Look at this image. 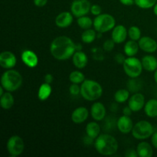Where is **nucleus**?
Wrapping results in <instances>:
<instances>
[{"label":"nucleus","mask_w":157,"mask_h":157,"mask_svg":"<svg viewBox=\"0 0 157 157\" xmlns=\"http://www.w3.org/2000/svg\"><path fill=\"white\" fill-rule=\"evenodd\" d=\"M8 153L11 157L20 156L25 150V142L21 136L14 135L9 138L6 144Z\"/></svg>","instance_id":"6e6552de"},{"label":"nucleus","mask_w":157,"mask_h":157,"mask_svg":"<svg viewBox=\"0 0 157 157\" xmlns=\"http://www.w3.org/2000/svg\"><path fill=\"white\" fill-rule=\"evenodd\" d=\"M153 145L146 141H141L136 147L138 157H152L153 155Z\"/></svg>","instance_id":"412c9836"},{"label":"nucleus","mask_w":157,"mask_h":157,"mask_svg":"<svg viewBox=\"0 0 157 157\" xmlns=\"http://www.w3.org/2000/svg\"><path fill=\"white\" fill-rule=\"evenodd\" d=\"M133 111L131 110V108H130L129 106L125 107L123 109V113H124V115H126V116L130 117L132 115V113H133Z\"/></svg>","instance_id":"c03bdc74"},{"label":"nucleus","mask_w":157,"mask_h":157,"mask_svg":"<svg viewBox=\"0 0 157 157\" xmlns=\"http://www.w3.org/2000/svg\"><path fill=\"white\" fill-rule=\"evenodd\" d=\"M77 24L81 29L86 30V29H91L94 25V20H92L91 18L88 16H81L78 18L77 19Z\"/></svg>","instance_id":"c756f323"},{"label":"nucleus","mask_w":157,"mask_h":157,"mask_svg":"<svg viewBox=\"0 0 157 157\" xmlns=\"http://www.w3.org/2000/svg\"><path fill=\"white\" fill-rule=\"evenodd\" d=\"M69 93L72 96H78L79 94H81V86L78 84L71 83L69 87Z\"/></svg>","instance_id":"f704fd0d"},{"label":"nucleus","mask_w":157,"mask_h":157,"mask_svg":"<svg viewBox=\"0 0 157 157\" xmlns=\"http://www.w3.org/2000/svg\"><path fill=\"white\" fill-rule=\"evenodd\" d=\"M116 26V20L114 17L108 13H101V15L95 16L94 19L93 27L97 32L106 33L113 30Z\"/></svg>","instance_id":"39448f33"},{"label":"nucleus","mask_w":157,"mask_h":157,"mask_svg":"<svg viewBox=\"0 0 157 157\" xmlns=\"http://www.w3.org/2000/svg\"><path fill=\"white\" fill-rule=\"evenodd\" d=\"M156 95H157V92H156Z\"/></svg>","instance_id":"3c124183"},{"label":"nucleus","mask_w":157,"mask_h":157,"mask_svg":"<svg viewBox=\"0 0 157 157\" xmlns=\"http://www.w3.org/2000/svg\"><path fill=\"white\" fill-rule=\"evenodd\" d=\"M128 37V29L123 25H117L111 31V38L116 44L125 42Z\"/></svg>","instance_id":"ddd939ff"},{"label":"nucleus","mask_w":157,"mask_h":157,"mask_svg":"<svg viewBox=\"0 0 157 157\" xmlns=\"http://www.w3.org/2000/svg\"><path fill=\"white\" fill-rule=\"evenodd\" d=\"M72 62L75 67L78 69H83L87 66L88 63L87 55L82 51H76L72 56Z\"/></svg>","instance_id":"6ab92c4d"},{"label":"nucleus","mask_w":157,"mask_h":157,"mask_svg":"<svg viewBox=\"0 0 157 157\" xmlns=\"http://www.w3.org/2000/svg\"><path fill=\"white\" fill-rule=\"evenodd\" d=\"M91 4L88 0H74L71 5V12L77 18L87 15L90 12Z\"/></svg>","instance_id":"1a4fd4ad"},{"label":"nucleus","mask_w":157,"mask_h":157,"mask_svg":"<svg viewBox=\"0 0 157 157\" xmlns=\"http://www.w3.org/2000/svg\"><path fill=\"white\" fill-rule=\"evenodd\" d=\"M153 124L147 121H140L133 125L132 136L137 140H145L151 137L154 133Z\"/></svg>","instance_id":"423d86ee"},{"label":"nucleus","mask_w":157,"mask_h":157,"mask_svg":"<svg viewBox=\"0 0 157 157\" xmlns=\"http://www.w3.org/2000/svg\"><path fill=\"white\" fill-rule=\"evenodd\" d=\"M44 82L47 84H51L54 81V77L52 74H46L44 77Z\"/></svg>","instance_id":"a19ab883"},{"label":"nucleus","mask_w":157,"mask_h":157,"mask_svg":"<svg viewBox=\"0 0 157 157\" xmlns=\"http://www.w3.org/2000/svg\"><path fill=\"white\" fill-rule=\"evenodd\" d=\"M130 98V92L128 89H119L117 90L114 94V101L118 104H124V103L128 101L129 98Z\"/></svg>","instance_id":"c85d7f7f"},{"label":"nucleus","mask_w":157,"mask_h":157,"mask_svg":"<svg viewBox=\"0 0 157 157\" xmlns=\"http://www.w3.org/2000/svg\"><path fill=\"white\" fill-rule=\"evenodd\" d=\"M144 110L145 114L150 118H155L157 117V100L150 99L146 102Z\"/></svg>","instance_id":"b1692460"},{"label":"nucleus","mask_w":157,"mask_h":157,"mask_svg":"<svg viewBox=\"0 0 157 157\" xmlns=\"http://www.w3.org/2000/svg\"><path fill=\"white\" fill-rule=\"evenodd\" d=\"M103 94V87L94 80L86 79L81 84V96L87 101H96Z\"/></svg>","instance_id":"20e7f679"},{"label":"nucleus","mask_w":157,"mask_h":157,"mask_svg":"<svg viewBox=\"0 0 157 157\" xmlns=\"http://www.w3.org/2000/svg\"><path fill=\"white\" fill-rule=\"evenodd\" d=\"M125 156L126 157H138L136 150H134V149H129V150H127V151H126Z\"/></svg>","instance_id":"58836bf2"},{"label":"nucleus","mask_w":157,"mask_h":157,"mask_svg":"<svg viewBox=\"0 0 157 157\" xmlns=\"http://www.w3.org/2000/svg\"><path fill=\"white\" fill-rule=\"evenodd\" d=\"M153 78H154V81L157 84V69L154 71V75H153Z\"/></svg>","instance_id":"09e8293b"},{"label":"nucleus","mask_w":157,"mask_h":157,"mask_svg":"<svg viewBox=\"0 0 157 157\" xmlns=\"http://www.w3.org/2000/svg\"><path fill=\"white\" fill-rule=\"evenodd\" d=\"M140 49L146 53H154L157 51V41L149 36H143L138 41Z\"/></svg>","instance_id":"9b49d317"},{"label":"nucleus","mask_w":157,"mask_h":157,"mask_svg":"<svg viewBox=\"0 0 157 157\" xmlns=\"http://www.w3.org/2000/svg\"><path fill=\"white\" fill-rule=\"evenodd\" d=\"M139 44L138 41L130 39L125 43L124 46V53L127 57H134L139 52Z\"/></svg>","instance_id":"4be33fe9"},{"label":"nucleus","mask_w":157,"mask_h":157,"mask_svg":"<svg viewBox=\"0 0 157 157\" xmlns=\"http://www.w3.org/2000/svg\"><path fill=\"white\" fill-rule=\"evenodd\" d=\"M15 104V98L12 94V92L5 91L2 96H0V105L3 110H9L13 107Z\"/></svg>","instance_id":"5701e85b"},{"label":"nucleus","mask_w":157,"mask_h":157,"mask_svg":"<svg viewBox=\"0 0 157 157\" xmlns=\"http://www.w3.org/2000/svg\"><path fill=\"white\" fill-rule=\"evenodd\" d=\"M123 68L126 75L130 78H139L144 70L141 61L135 56L127 57L123 64Z\"/></svg>","instance_id":"0eeeda50"},{"label":"nucleus","mask_w":157,"mask_h":157,"mask_svg":"<svg viewBox=\"0 0 157 157\" xmlns=\"http://www.w3.org/2000/svg\"><path fill=\"white\" fill-rule=\"evenodd\" d=\"M144 70L148 72H154L157 69V58L152 55H147L141 59Z\"/></svg>","instance_id":"aec40b11"},{"label":"nucleus","mask_w":157,"mask_h":157,"mask_svg":"<svg viewBox=\"0 0 157 157\" xmlns=\"http://www.w3.org/2000/svg\"><path fill=\"white\" fill-rule=\"evenodd\" d=\"M34 4L37 7H43V6H46L48 0H33Z\"/></svg>","instance_id":"ea45409f"},{"label":"nucleus","mask_w":157,"mask_h":157,"mask_svg":"<svg viewBox=\"0 0 157 157\" xmlns=\"http://www.w3.org/2000/svg\"><path fill=\"white\" fill-rule=\"evenodd\" d=\"M88 116L89 110L85 107H78L72 112L71 118L73 123L76 124H81L85 122L86 120L88 118Z\"/></svg>","instance_id":"f3484780"},{"label":"nucleus","mask_w":157,"mask_h":157,"mask_svg":"<svg viewBox=\"0 0 157 157\" xmlns=\"http://www.w3.org/2000/svg\"><path fill=\"white\" fill-rule=\"evenodd\" d=\"M91 55L92 58L95 61H103L104 59V49L101 48L94 47L91 48Z\"/></svg>","instance_id":"72a5a7b5"},{"label":"nucleus","mask_w":157,"mask_h":157,"mask_svg":"<svg viewBox=\"0 0 157 157\" xmlns=\"http://www.w3.org/2000/svg\"><path fill=\"white\" fill-rule=\"evenodd\" d=\"M85 80V75L80 71H74L69 75V81L73 84H81Z\"/></svg>","instance_id":"7c9ffc66"},{"label":"nucleus","mask_w":157,"mask_h":157,"mask_svg":"<svg viewBox=\"0 0 157 157\" xmlns=\"http://www.w3.org/2000/svg\"><path fill=\"white\" fill-rule=\"evenodd\" d=\"M157 0H135V5L140 9H149L153 8Z\"/></svg>","instance_id":"473e14b6"},{"label":"nucleus","mask_w":157,"mask_h":157,"mask_svg":"<svg viewBox=\"0 0 157 157\" xmlns=\"http://www.w3.org/2000/svg\"><path fill=\"white\" fill-rule=\"evenodd\" d=\"M142 35V32H141L140 29L138 26L136 25H133L130 26L128 29V37L130 39L133 40V41H138Z\"/></svg>","instance_id":"2f4dec72"},{"label":"nucleus","mask_w":157,"mask_h":157,"mask_svg":"<svg viewBox=\"0 0 157 157\" xmlns=\"http://www.w3.org/2000/svg\"><path fill=\"white\" fill-rule=\"evenodd\" d=\"M119 1L121 4L127 6H133V4H135V0H119Z\"/></svg>","instance_id":"a18cd8bd"},{"label":"nucleus","mask_w":157,"mask_h":157,"mask_svg":"<svg viewBox=\"0 0 157 157\" xmlns=\"http://www.w3.org/2000/svg\"><path fill=\"white\" fill-rule=\"evenodd\" d=\"M126 58H127L125 57V55L122 53H117V54H116L114 56L115 61H116L117 64H122V65H123V64L124 63V61H125Z\"/></svg>","instance_id":"4c0bfd02"},{"label":"nucleus","mask_w":157,"mask_h":157,"mask_svg":"<svg viewBox=\"0 0 157 157\" xmlns=\"http://www.w3.org/2000/svg\"><path fill=\"white\" fill-rule=\"evenodd\" d=\"M150 138H151V144L157 150V132H154Z\"/></svg>","instance_id":"79ce46f5"},{"label":"nucleus","mask_w":157,"mask_h":157,"mask_svg":"<svg viewBox=\"0 0 157 157\" xmlns=\"http://www.w3.org/2000/svg\"><path fill=\"white\" fill-rule=\"evenodd\" d=\"M146 104L145 97L143 94L134 93L128 100V106L133 112H139L144 109Z\"/></svg>","instance_id":"f8f14e48"},{"label":"nucleus","mask_w":157,"mask_h":157,"mask_svg":"<svg viewBox=\"0 0 157 157\" xmlns=\"http://www.w3.org/2000/svg\"><path fill=\"white\" fill-rule=\"evenodd\" d=\"M4 90H5V89L1 86V87H0V96H2V95L5 93Z\"/></svg>","instance_id":"8fccbe9b"},{"label":"nucleus","mask_w":157,"mask_h":157,"mask_svg":"<svg viewBox=\"0 0 157 157\" xmlns=\"http://www.w3.org/2000/svg\"><path fill=\"white\" fill-rule=\"evenodd\" d=\"M75 43L65 35L56 37L50 44L51 55L58 61H66L72 58L76 52Z\"/></svg>","instance_id":"f257e3e1"},{"label":"nucleus","mask_w":157,"mask_h":157,"mask_svg":"<svg viewBox=\"0 0 157 157\" xmlns=\"http://www.w3.org/2000/svg\"><path fill=\"white\" fill-rule=\"evenodd\" d=\"M107 113L105 106L101 102H94L90 107V114L92 119L95 121H102L104 120Z\"/></svg>","instance_id":"2eb2a0df"},{"label":"nucleus","mask_w":157,"mask_h":157,"mask_svg":"<svg viewBox=\"0 0 157 157\" xmlns=\"http://www.w3.org/2000/svg\"><path fill=\"white\" fill-rule=\"evenodd\" d=\"M98 34H97V31L94 29H88L84 30V32L81 34V41L85 44H91L95 41L97 38H98Z\"/></svg>","instance_id":"bb28decb"},{"label":"nucleus","mask_w":157,"mask_h":157,"mask_svg":"<svg viewBox=\"0 0 157 157\" xmlns=\"http://www.w3.org/2000/svg\"><path fill=\"white\" fill-rule=\"evenodd\" d=\"M74 15L71 12H62L58 14L55 20V25L60 29L69 27L74 21Z\"/></svg>","instance_id":"dca6fc26"},{"label":"nucleus","mask_w":157,"mask_h":157,"mask_svg":"<svg viewBox=\"0 0 157 157\" xmlns=\"http://www.w3.org/2000/svg\"><path fill=\"white\" fill-rule=\"evenodd\" d=\"M23 78L21 74L16 70L8 69L2 75L1 86L6 91L15 92L21 87Z\"/></svg>","instance_id":"7ed1b4c3"},{"label":"nucleus","mask_w":157,"mask_h":157,"mask_svg":"<svg viewBox=\"0 0 157 157\" xmlns=\"http://www.w3.org/2000/svg\"><path fill=\"white\" fill-rule=\"evenodd\" d=\"M85 132L86 135H87L88 136H90V137L93 138L94 140L96 139L101 134V127H100L98 121H91V122H89L86 125Z\"/></svg>","instance_id":"393cba45"},{"label":"nucleus","mask_w":157,"mask_h":157,"mask_svg":"<svg viewBox=\"0 0 157 157\" xmlns=\"http://www.w3.org/2000/svg\"><path fill=\"white\" fill-rule=\"evenodd\" d=\"M75 48H76V51H81L82 49V45L80 44H75Z\"/></svg>","instance_id":"49530a36"},{"label":"nucleus","mask_w":157,"mask_h":157,"mask_svg":"<svg viewBox=\"0 0 157 157\" xmlns=\"http://www.w3.org/2000/svg\"><path fill=\"white\" fill-rule=\"evenodd\" d=\"M90 12L92 15H94V16H98V15H101V12H102V9H101V6L98 4L91 5Z\"/></svg>","instance_id":"e433bc0d"},{"label":"nucleus","mask_w":157,"mask_h":157,"mask_svg":"<svg viewBox=\"0 0 157 157\" xmlns=\"http://www.w3.org/2000/svg\"><path fill=\"white\" fill-rule=\"evenodd\" d=\"M115 44H116V43L113 41L112 38L111 39H107L103 43V49L105 52H111L114 48Z\"/></svg>","instance_id":"c9c22d12"},{"label":"nucleus","mask_w":157,"mask_h":157,"mask_svg":"<svg viewBox=\"0 0 157 157\" xmlns=\"http://www.w3.org/2000/svg\"><path fill=\"white\" fill-rule=\"evenodd\" d=\"M94 144L96 151L102 156H113L119 148L116 138L109 133L100 134L94 140Z\"/></svg>","instance_id":"f03ea898"},{"label":"nucleus","mask_w":157,"mask_h":157,"mask_svg":"<svg viewBox=\"0 0 157 157\" xmlns=\"http://www.w3.org/2000/svg\"><path fill=\"white\" fill-rule=\"evenodd\" d=\"M52 92V88L51 84H47V83H43L41 84L38 90V98L39 101H44L48 99L49 97L51 96Z\"/></svg>","instance_id":"a878e982"},{"label":"nucleus","mask_w":157,"mask_h":157,"mask_svg":"<svg viewBox=\"0 0 157 157\" xmlns=\"http://www.w3.org/2000/svg\"><path fill=\"white\" fill-rule=\"evenodd\" d=\"M21 59L27 67L34 68L38 64V55L32 50H25L21 53Z\"/></svg>","instance_id":"a211bd4d"},{"label":"nucleus","mask_w":157,"mask_h":157,"mask_svg":"<svg viewBox=\"0 0 157 157\" xmlns=\"http://www.w3.org/2000/svg\"><path fill=\"white\" fill-rule=\"evenodd\" d=\"M94 139L90 137V136H88L87 135H86V136H84V139H83V142H84V144L87 146L91 145L93 143H94Z\"/></svg>","instance_id":"37998d69"},{"label":"nucleus","mask_w":157,"mask_h":157,"mask_svg":"<svg viewBox=\"0 0 157 157\" xmlns=\"http://www.w3.org/2000/svg\"><path fill=\"white\" fill-rule=\"evenodd\" d=\"M153 13H154L155 15L157 16V2L155 4V6H153Z\"/></svg>","instance_id":"de8ad7c7"},{"label":"nucleus","mask_w":157,"mask_h":157,"mask_svg":"<svg viewBox=\"0 0 157 157\" xmlns=\"http://www.w3.org/2000/svg\"><path fill=\"white\" fill-rule=\"evenodd\" d=\"M133 123L130 117L123 115L117 120V128L123 134L131 133L133 127Z\"/></svg>","instance_id":"4468645a"},{"label":"nucleus","mask_w":157,"mask_h":157,"mask_svg":"<svg viewBox=\"0 0 157 157\" xmlns=\"http://www.w3.org/2000/svg\"><path fill=\"white\" fill-rule=\"evenodd\" d=\"M143 86H144V83H143L142 81L138 79V78H130V79L127 81V89H128V90L130 92H132V93L134 94L139 92L143 88Z\"/></svg>","instance_id":"cd10ccee"},{"label":"nucleus","mask_w":157,"mask_h":157,"mask_svg":"<svg viewBox=\"0 0 157 157\" xmlns=\"http://www.w3.org/2000/svg\"><path fill=\"white\" fill-rule=\"evenodd\" d=\"M17 64L16 56L10 51H4L0 54V65L2 68L12 69Z\"/></svg>","instance_id":"9d476101"}]
</instances>
